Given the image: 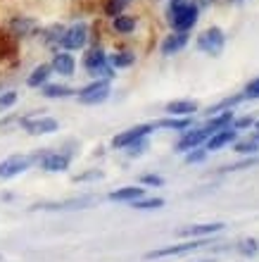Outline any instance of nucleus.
<instances>
[{
	"label": "nucleus",
	"instance_id": "obj_2",
	"mask_svg": "<svg viewBox=\"0 0 259 262\" xmlns=\"http://www.w3.org/2000/svg\"><path fill=\"white\" fill-rule=\"evenodd\" d=\"M81 67L86 69V74L93 76V79H107V81H112L116 74V69L109 67L107 53H105L100 46H90V48L83 50Z\"/></svg>",
	"mask_w": 259,
	"mask_h": 262
},
{
	"label": "nucleus",
	"instance_id": "obj_1",
	"mask_svg": "<svg viewBox=\"0 0 259 262\" xmlns=\"http://www.w3.org/2000/svg\"><path fill=\"white\" fill-rule=\"evenodd\" d=\"M167 21L174 31H193L200 21V5L195 0H169Z\"/></svg>",
	"mask_w": 259,
	"mask_h": 262
},
{
	"label": "nucleus",
	"instance_id": "obj_28",
	"mask_svg": "<svg viewBox=\"0 0 259 262\" xmlns=\"http://www.w3.org/2000/svg\"><path fill=\"white\" fill-rule=\"evenodd\" d=\"M131 205L136 207V210H159V207H164V198H138L133 200Z\"/></svg>",
	"mask_w": 259,
	"mask_h": 262
},
{
	"label": "nucleus",
	"instance_id": "obj_14",
	"mask_svg": "<svg viewBox=\"0 0 259 262\" xmlns=\"http://www.w3.org/2000/svg\"><path fill=\"white\" fill-rule=\"evenodd\" d=\"M236 141H238V131L233 129V126H228V129H221V131H217V134H211L205 141V148H207V152H214V150L226 148V145L236 143Z\"/></svg>",
	"mask_w": 259,
	"mask_h": 262
},
{
	"label": "nucleus",
	"instance_id": "obj_23",
	"mask_svg": "<svg viewBox=\"0 0 259 262\" xmlns=\"http://www.w3.org/2000/svg\"><path fill=\"white\" fill-rule=\"evenodd\" d=\"M155 129H167V131H181L183 134L185 129L193 126V117H164V119H157L152 122Z\"/></svg>",
	"mask_w": 259,
	"mask_h": 262
},
{
	"label": "nucleus",
	"instance_id": "obj_21",
	"mask_svg": "<svg viewBox=\"0 0 259 262\" xmlns=\"http://www.w3.org/2000/svg\"><path fill=\"white\" fill-rule=\"evenodd\" d=\"M109 24H112V29H114L116 34L129 36V34H133V31L138 29V17H136V14L124 12V14H116V17H112V19H109Z\"/></svg>",
	"mask_w": 259,
	"mask_h": 262
},
{
	"label": "nucleus",
	"instance_id": "obj_13",
	"mask_svg": "<svg viewBox=\"0 0 259 262\" xmlns=\"http://www.w3.org/2000/svg\"><path fill=\"white\" fill-rule=\"evenodd\" d=\"M50 67H53L55 74H60V76H74L76 57L72 55L69 50H55L53 60H50Z\"/></svg>",
	"mask_w": 259,
	"mask_h": 262
},
{
	"label": "nucleus",
	"instance_id": "obj_37",
	"mask_svg": "<svg viewBox=\"0 0 259 262\" xmlns=\"http://www.w3.org/2000/svg\"><path fill=\"white\" fill-rule=\"evenodd\" d=\"M202 262H209V260H202Z\"/></svg>",
	"mask_w": 259,
	"mask_h": 262
},
{
	"label": "nucleus",
	"instance_id": "obj_15",
	"mask_svg": "<svg viewBox=\"0 0 259 262\" xmlns=\"http://www.w3.org/2000/svg\"><path fill=\"white\" fill-rule=\"evenodd\" d=\"M198 110H200L198 100H171V103H167V107H164V112H167L169 117H193Z\"/></svg>",
	"mask_w": 259,
	"mask_h": 262
},
{
	"label": "nucleus",
	"instance_id": "obj_34",
	"mask_svg": "<svg viewBox=\"0 0 259 262\" xmlns=\"http://www.w3.org/2000/svg\"><path fill=\"white\" fill-rule=\"evenodd\" d=\"M254 126V119L252 117H240V119H233V129L240 131V129H250Z\"/></svg>",
	"mask_w": 259,
	"mask_h": 262
},
{
	"label": "nucleus",
	"instance_id": "obj_5",
	"mask_svg": "<svg viewBox=\"0 0 259 262\" xmlns=\"http://www.w3.org/2000/svg\"><path fill=\"white\" fill-rule=\"evenodd\" d=\"M109 93H112V81H107V79H93L83 89L76 91V100L81 105H103L109 98Z\"/></svg>",
	"mask_w": 259,
	"mask_h": 262
},
{
	"label": "nucleus",
	"instance_id": "obj_24",
	"mask_svg": "<svg viewBox=\"0 0 259 262\" xmlns=\"http://www.w3.org/2000/svg\"><path fill=\"white\" fill-rule=\"evenodd\" d=\"M145 195V188L140 186H124V188H116L109 193V200H114V203H133V200L143 198Z\"/></svg>",
	"mask_w": 259,
	"mask_h": 262
},
{
	"label": "nucleus",
	"instance_id": "obj_32",
	"mask_svg": "<svg viewBox=\"0 0 259 262\" xmlns=\"http://www.w3.org/2000/svg\"><path fill=\"white\" fill-rule=\"evenodd\" d=\"M243 96H245V100H247V98H250V100H259V76L247 83V86H245V93H243Z\"/></svg>",
	"mask_w": 259,
	"mask_h": 262
},
{
	"label": "nucleus",
	"instance_id": "obj_25",
	"mask_svg": "<svg viewBox=\"0 0 259 262\" xmlns=\"http://www.w3.org/2000/svg\"><path fill=\"white\" fill-rule=\"evenodd\" d=\"M62 34H64V27H62V24H53L50 29L43 31V41H45V46H50V48H60Z\"/></svg>",
	"mask_w": 259,
	"mask_h": 262
},
{
	"label": "nucleus",
	"instance_id": "obj_33",
	"mask_svg": "<svg viewBox=\"0 0 259 262\" xmlns=\"http://www.w3.org/2000/svg\"><path fill=\"white\" fill-rule=\"evenodd\" d=\"M140 184L143 186H164V179L159 174H145L143 179H140Z\"/></svg>",
	"mask_w": 259,
	"mask_h": 262
},
{
	"label": "nucleus",
	"instance_id": "obj_8",
	"mask_svg": "<svg viewBox=\"0 0 259 262\" xmlns=\"http://www.w3.org/2000/svg\"><path fill=\"white\" fill-rule=\"evenodd\" d=\"M155 131V124H136L131 126V129L122 131V134H116L114 138H112V148H116V150H126L131 143H136V141H140V138H148Z\"/></svg>",
	"mask_w": 259,
	"mask_h": 262
},
{
	"label": "nucleus",
	"instance_id": "obj_7",
	"mask_svg": "<svg viewBox=\"0 0 259 262\" xmlns=\"http://www.w3.org/2000/svg\"><path fill=\"white\" fill-rule=\"evenodd\" d=\"M21 126L31 134V136H48L60 131V122L55 117H45V115H31V117L21 119Z\"/></svg>",
	"mask_w": 259,
	"mask_h": 262
},
{
	"label": "nucleus",
	"instance_id": "obj_11",
	"mask_svg": "<svg viewBox=\"0 0 259 262\" xmlns=\"http://www.w3.org/2000/svg\"><path fill=\"white\" fill-rule=\"evenodd\" d=\"M31 167V158L27 155H12V158H5L0 162V179H14L24 174Z\"/></svg>",
	"mask_w": 259,
	"mask_h": 262
},
{
	"label": "nucleus",
	"instance_id": "obj_10",
	"mask_svg": "<svg viewBox=\"0 0 259 262\" xmlns=\"http://www.w3.org/2000/svg\"><path fill=\"white\" fill-rule=\"evenodd\" d=\"M188 43H191V31H174V29H171L169 34L164 36L162 46H159V53H162L164 57L178 55L181 50H185Z\"/></svg>",
	"mask_w": 259,
	"mask_h": 262
},
{
	"label": "nucleus",
	"instance_id": "obj_6",
	"mask_svg": "<svg viewBox=\"0 0 259 262\" xmlns=\"http://www.w3.org/2000/svg\"><path fill=\"white\" fill-rule=\"evenodd\" d=\"M34 162H38L45 172H64L72 165V155L64 150H43L36 158H31V165Z\"/></svg>",
	"mask_w": 259,
	"mask_h": 262
},
{
	"label": "nucleus",
	"instance_id": "obj_3",
	"mask_svg": "<svg viewBox=\"0 0 259 262\" xmlns=\"http://www.w3.org/2000/svg\"><path fill=\"white\" fill-rule=\"evenodd\" d=\"M90 41V29L86 21H74L72 27H64V34L60 38V48L57 50H69V53H76V50H86Z\"/></svg>",
	"mask_w": 259,
	"mask_h": 262
},
{
	"label": "nucleus",
	"instance_id": "obj_31",
	"mask_svg": "<svg viewBox=\"0 0 259 262\" xmlns=\"http://www.w3.org/2000/svg\"><path fill=\"white\" fill-rule=\"evenodd\" d=\"M145 148H148V138H140V141H136V143H131L129 148H126V155L129 158H138V155H143Z\"/></svg>",
	"mask_w": 259,
	"mask_h": 262
},
{
	"label": "nucleus",
	"instance_id": "obj_22",
	"mask_svg": "<svg viewBox=\"0 0 259 262\" xmlns=\"http://www.w3.org/2000/svg\"><path fill=\"white\" fill-rule=\"evenodd\" d=\"M107 60H109V67L129 69V67H133V64L138 62V55L133 53V50H114L112 55H107Z\"/></svg>",
	"mask_w": 259,
	"mask_h": 262
},
{
	"label": "nucleus",
	"instance_id": "obj_20",
	"mask_svg": "<svg viewBox=\"0 0 259 262\" xmlns=\"http://www.w3.org/2000/svg\"><path fill=\"white\" fill-rule=\"evenodd\" d=\"M41 96L48 98V100H64V98H72L76 96V91L72 89V86H67V83H45V86H41Z\"/></svg>",
	"mask_w": 259,
	"mask_h": 262
},
{
	"label": "nucleus",
	"instance_id": "obj_36",
	"mask_svg": "<svg viewBox=\"0 0 259 262\" xmlns=\"http://www.w3.org/2000/svg\"><path fill=\"white\" fill-rule=\"evenodd\" d=\"M254 129H257V131H259V119H257V122H254Z\"/></svg>",
	"mask_w": 259,
	"mask_h": 262
},
{
	"label": "nucleus",
	"instance_id": "obj_26",
	"mask_svg": "<svg viewBox=\"0 0 259 262\" xmlns=\"http://www.w3.org/2000/svg\"><path fill=\"white\" fill-rule=\"evenodd\" d=\"M129 3H131V0H107L103 10H105V14H107L109 19H112V17H116V14H124V12H126Z\"/></svg>",
	"mask_w": 259,
	"mask_h": 262
},
{
	"label": "nucleus",
	"instance_id": "obj_4",
	"mask_svg": "<svg viewBox=\"0 0 259 262\" xmlns=\"http://www.w3.org/2000/svg\"><path fill=\"white\" fill-rule=\"evenodd\" d=\"M224 46H226V34L221 27H207L205 31H200L198 38H195V48L211 57L221 55V53H224Z\"/></svg>",
	"mask_w": 259,
	"mask_h": 262
},
{
	"label": "nucleus",
	"instance_id": "obj_30",
	"mask_svg": "<svg viewBox=\"0 0 259 262\" xmlns=\"http://www.w3.org/2000/svg\"><path fill=\"white\" fill-rule=\"evenodd\" d=\"M205 158H207V148H193V150H188L185 152V162L188 165H198V162H205Z\"/></svg>",
	"mask_w": 259,
	"mask_h": 262
},
{
	"label": "nucleus",
	"instance_id": "obj_18",
	"mask_svg": "<svg viewBox=\"0 0 259 262\" xmlns=\"http://www.w3.org/2000/svg\"><path fill=\"white\" fill-rule=\"evenodd\" d=\"M224 229V224L221 222H211V224H193V227H183L178 234L181 236H191V238H207V236L211 234H219Z\"/></svg>",
	"mask_w": 259,
	"mask_h": 262
},
{
	"label": "nucleus",
	"instance_id": "obj_19",
	"mask_svg": "<svg viewBox=\"0 0 259 262\" xmlns=\"http://www.w3.org/2000/svg\"><path fill=\"white\" fill-rule=\"evenodd\" d=\"M36 29H38V21L31 19V17H12L10 19V34L17 36V38L31 36Z\"/></svg>",
	"mask_w": 259,
	"mask_h": 262
},
{
	"label": "nucleus",
	"instance_id": "obj_16",
	"mask_svg": "<svg viewBox=\"0 0 259 262\" xmlns=\"http://www.w3.org/2000/svg\"><path fill=\"white\" fill-rule=\"evenodd\" d=\"M233 119H236V112H233V110L214 112V115H209V119L205 122V131L211 136V134H217V131L233 126Z\"/></svg>",
	"mask_w": 259,
	"mask_h": 262
},
{
	"label": "nucleus",
	"instance_id": "obj_35",
	"mask_svg": "<svg viewBox=\"0 0 259 262\" xmlns=\"http://www.w3.org/2000/svg\"><path fill=\"white\" fill-rule=\"evenodd\" d=\"M233 5H240V3H245V0H231Z\"/></svg>",
	"mask_w": 259,
	"mask_h": 262
},
{
	"label": "nucleus",
	"instance_id": "obj_29",
	"mask_svg": "<svg viewBox=\"0 0 259 262\" xmlns=\"http://www.w3.org/2000/svg\"><path fill=\"white\" fill-rule=\"evenodd\" d=\"M259 150V143L254 138H247V141H236V152L240 155H254Z\"/></svg>",
	"mask_w": 259,
	"mask_h": 262
},
{
	"label": "nucleus",
	"instance_id": "obj_17",
	"mask_svg": "<svg viewBox=\"0 0 259 262\" xmlns=\"http://www.w3.org/2000/svg\"><path fill=\"white\" fill-rule=\"evenodd\" d=\"M53 67H50V62H41L36 64L31 72H29L27 76V86L29 89H41V86H45V83L50 81V76H53Z\"/></svg>",
	"mask_w": 259,
	"mask_h": 262
},
{
	"label": "nucleus",
	"instance_id": "obj_12",
	"mask_svg": "<svg viewBox=\"0 0 259 262\" xmlns=\"http://www.w3.org/2000/svg\"><path fill=\"white\" fill-rule=\"evenodd\" d=\"M207 138H209V134L205 131V126H198V129H185L183 134H181V138H178V143H176V152H188L193 150V148H200V145L205 143Z\"/></svg>",
	"mask_w": 259,
	"mask_h": 262
},
{
	"label": "nucleus",
	"instance_id": "obj_27",
	"mask_svg": "<svg viewBox=\"0 0 259 262\" xmlns=\"http://www.w3.org/2000/svg\"><path fill=\"white\" fill-rule=\"evenodd\" d=\"M17 100H19V93H17L14 89L0 91V112H7L10 107H14V105H17Z\"/></svg>",
	"mask_w": 259,
	"mask_h": 262
},
{
	"label": "nucleus",
	"instance_id": "obj_9",
	"mask_svg": "<svg viewBox=\"0 0 259 262\" xmlns=\"http://www.w3.org/2000/svg\"><path fill=\"white\" fill-rule=\"evenodd\" d=\"M207 246V238H191V241H183L178 246H167V248H159V250H152L148 253V260H155V257H174V255H185V253H193V250L202 248Z\"/></svg>",
	"mask_w": 259,
	"mask_h": 262
}]
</instances>
